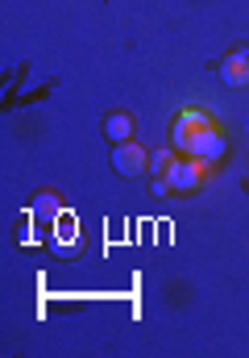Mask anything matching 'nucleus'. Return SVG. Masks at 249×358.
Wrapping results in <instances>:
<instances>
[{"label":"nucleus","instance_id":"nucleus-1","mask_svg":"<svg viewBox=\"0 0 249 358\" xmlns=\"http://www.w3.org/2000/svg\"><path fill=\"white\" fill-rule=\"evenodd\" d=\"M170 146H174L179 155H199V159H208V163H220L225 150H229V138H225V125H220L212 113L187 104V108H179L174 121H170Z\"/></svg>","mask_w":249,"mask_h":358},{"label":"nucleus","instance_id":"nucleus-4","mask_svg":"<svg viewBox=\"0 0 249 358\" xmlns=\"http://www.w3.org/2000/svg\"><path fill=\"white\" fill-rule=\"evenodd\" d=\"M220 80H225V88H249V50H229L225 59H220Z\"/></svg>","mask_w":249,"mask_h":358},{"label":"nucleus","instance_id":"nucleus-6","mask_svg":"<svg viewBox=\"0 0 249 358\" xmlns=\"http://www.w3.org/2000/svg\"><path fill=\"white\" fill-rule=\"evenodd\" d=\"M174 159H179V150H174V146H163V150H154V155H150V176L163 179L166 171L174 167Z\"/></svg>","mask_w":249,"mask_h":358},{"label":"nucleus","instance_id":"nucleus-2","mask_svg":"<svg viewBox=\"0 0 249 358\" xmlns=\"http://www.w3.org/2000/svg\"><path fill=\"white\" fill-rule=\"evenodd\" d=\"M212 167H216V163H208V159H199V155H183V159H174V167H170L163 179L174 192H195V187H204V183L212 179Z\"/></svg>","mask_w":249,"mask_h":358},{"label":"nucleus","instance_id":"nucleus-3","mask_svg":"<svg viewBox=\"0 0 249 358\" xmlns=\"http://www.w3.org/2000/svg\"><path fill=\"white\" fill-rule=\"evenodd\" d=\"M112 167L121 171L125 179H137V176H150V155L137 146V142H121L112 150Z\"/></svg>","mask_w":249,"mask_h":358},{"label":"nucleus","instance_id":"nucleus-5","mask_svg":"<svg viewBox=\"0 0 249 358\" xmlns=\"http://www.w3.org/2000/svg\"><path fill=\"white\" fill-rule=\"evenodd\" d=\"M104 134H108V142H133V117L129 113H108L104 117Z\"/></svg>","mask_w":249,"mask_h":358}]
</instances>
